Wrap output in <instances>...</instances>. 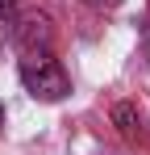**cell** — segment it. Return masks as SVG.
Returning a JSON list of instances; mask_svg holds the SVG:
<instances>
[{
  "label": "cell",
  "mask_w": 150,
  "mask_h": 155,
  "mask_svg": "<svg viewBox=\"0 0 150 155\" xmlns=\"http://www.w3.org/2000/svg\"><path fill=\"white\" fill-rule=\"evenodd\" d=\"M21 84L29 88V97H38V101H63L71 92V76L50 54V46H38V51L21 54Z\"/></svg>",
  "instance_id": "obj_1"
},
{
  "label": "cell",
  "mask_w": 150,
  "mask_h": 155,
  "mask_svg": "<svg viewBox=\"0 0 150 155\" xmlns=\"http://www.w3.org/2000/svg\"><path fill=\"white\" fill-rule=\"evenodd\" d=\"M113 126H117V134H121L125 143H142L146 138V126H142V113L133 109L129 101L113 105Z\"/></svg>",
  "instance_id": "obj_2"
},
{
  "label": "cell",
  "mask_w": 150,
  "mask_h": 155,
  "mask_svg": "<svg viewBox=\"0 0 150 155\" xmlns=\"http://www.w3.org/2000/svg\"><path fill=\"white\" fill-rule=\"evenodd\" d=\"M83 4H96V8H113V4H121V0H83Z\"/></svg>",
  "instance_id": "obj_3"
},
{
  "label": "cell",
  "mask_w": 150,
  "mask_h": 155,
  "mask_svg": "<svg viewBox=\"0 0 150 155\" xmlns=\"http://www.w3.org/2000/svg\"><path fill=\"white\" fill-rule=\"evenodd\" d=\"M0 134H4V105H0Z\"/></svg>",
  "instance_id": "obj_4"
}]
</instances>
